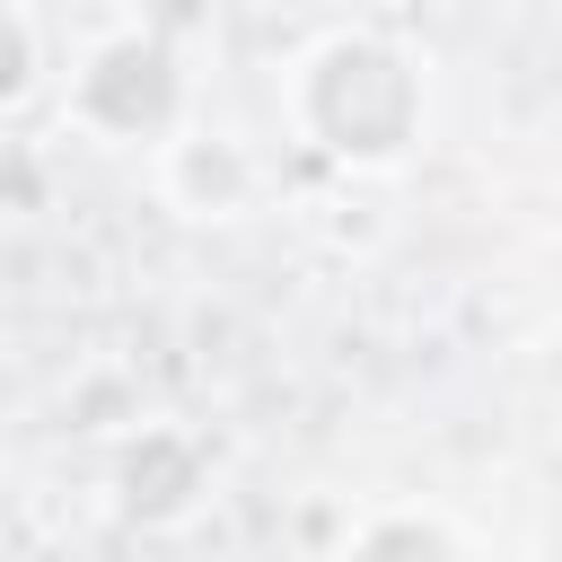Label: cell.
Instances as JSON below:
<instances>
[{"label": "cell", "mask_w": 562, "mask_h": 562, "mask_svg": "<svg viewBox=\"0 0 562 562\" xmlns=\"http://www.w3.org/2000/svg\"><path fill=\"white\" fill-rule=\"evenodd\" d=\"M26 88H35V18L0 0V105H18Z\"/></svg>", "instance_id": "obj_4"}, {"label": "cell", "mask_w": 562, "mask_h": 562, "mask_svg": "<svg viewBox=\"0 0 562 562\" xmlns=\"http://www.w3.org/2000/svg\"><path fill=\"white\" fill-rule=\"evenodd\" d=\"M70 114L97 132V140H176L184 123V70L158 35H114L88 53L79 88H70Z\"/></svg>", "instance_id": "obj_2"}, {"label": "cell", "mask_w": 562, "mask_h": 562, "mask_svg": "<svg viewBox=\"0 0 562 562\" xmlns=\"http://www.w3.org/2000/svg\"><path fill=\"white\" fill-rule=\"evenodd\" d=\"M290 123L307 132V149H325L334 167L351 176H386L422 149V123H430V79L422 61L395 44V35H369V26H342V35H316L290 70Z\"/></svg>", "instance_id": "obj_1"}, {"label": "cell", "mask_w": 562, "mask_h": 562, "mask_svg": "<svg viewBox=\"0 0 562 562\" xmlns=\"http://www.w3.org/2000/svg\"><path fill=\"white\" fill-rule=\"evenodd\" d=\"M342 562H474V544L457 536V518H439V509H378V518H360V536L342 544Z\"/></svg>", "instance_id": "obj_3"}]
</instances>
